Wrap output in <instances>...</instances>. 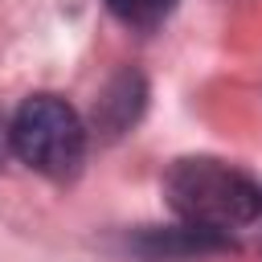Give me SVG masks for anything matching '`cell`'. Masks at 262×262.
Instances as JSON below:
<instances>
[{
	"instance_id": "1",
	"label": "cell",
	"mask_w": 262,
	"mask_h": 262,
	"mask_svg": "<svg viewBox=\"0 0 262 262\" xmlns=\"http://www.w3.org/2000/svg\"><path fill=\"white\" fill-rule=\"evenodd\" d=\"M164 196L184 225L213 233L246 229L262 217V184L217 156H184L164 172Z\"/></svg>"
},
{
	"instance_id": "2",
	"label": "cell",
	"mask_w": 262,
	"mask_h": 262,
	"mask_svg": "<svg viewBox=\"0 0 262 262\" xmlns=\"http://www.w3.org/2000/svg\"><path fill=\"white\" fill-rule=\"evenodd\" d=\"M8 143H12V156L33 172L49 180H74L86 164L90 131L66 98L29 94L8 123Z\"/></svg>"
},
{
	"instance_id": "3",
	"label": "cell",
	"mask_w": 262,
	"mask_h": 262,
	"mask_svg": "<svg viewBox=\"0 0 262 262\" xmlns=\"http://www.w3.org/2000/svg\"><path fill=\"white\" fill-rule=\"evenodd\" d=\"M229 233H213L201 225H143L127 237V250L143 262H192L205 254H221L229 250Z\"/></svg>"
},
{
	"instance_id": "4",
	"label": "cell",
	"mask_w": 262,
	"mask_h": 262,
	"mask_svg": "<svg viewBox=\"0 0 262 262\" xmlns=\"http://www.w3.org/2000/svg\"><path fill=\"white\" fill-rule=\"evenodd\" d=\"M143 102H147V82H143L135 70H127V74H119V78L102 90V98H98V106H94V127H98L102 135H123V131L143 115Z\"/></svg>"
},
{
	"instance_id": "5",
	"label": "cell",
	"mask_w": 262,
	"mask_h": 262,
	"mask_svg": "<svg viewBox=\"0 0 262 262\" xmlns=\"http://www.w3.org/2000/svg\"><path fill=\"white\" fill-rule=\"evenodd\" d=\"M106 8L131 29H156L176 8V0H106Z\"/></svg>"
},
{
	"instance_id": "6",
	"label": "cell",
	"mask_w": 262,
	"mask_h": 262,
	"mask_svg": "<svg viewBox=\"0 0 262 262\" xmlns=\"http://www.w3.org/2000/svg\"><path fill=\"white\" fill-rule=\"evenodd\" d=\"M8 151H12V143H8V123H4V115H0V168H4Z\"/></svg>"
}]
</instances>
